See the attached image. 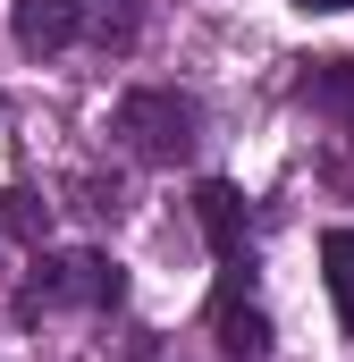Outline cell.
<instances>
[{"instance_id":"6da1fadb","label":"cell","mask_w":354,"mask_h":362,"mask_svg":"<svg viewBox=\"0 0 354 362\" xmlns=\"http://www.w3.org/2000/svg\"><path fill=\"white\" fill-rule=\"evenodd\" d=\"M118 144H127L135 160H152V169H177V160L202 144V110L177 85H135L118 101Z\"/></svg>"},{"instance_id":"7a4b0ae2","label":"cell","mask_w":354,"mask_h":362,"mask_svg":"<svg viewBox=\"0 0 354 362\" xmlns=\"http://www.w3.org/2000/svg\"><path fill=\"white\" fill-rule=\"evenodd\" d=\"M118 295H127V278H118L110 253H51V262L34 270V286H25V312H42V303H85V312H110Z\"/></svg>"},{"instance_id":"3957f363","label":"cell","mask_w":354,"mask_h":362,"mask_svg":"<svg viewBox=\"0 0 354 362\" xmlns=\"http://www.w3.org/2000/svg\"><path fill=\"white\" fill-rule=\"evenodd\" d=\"M8 34H17V51L51 59V51H68L85 34V17H76V0H17L8 8Z\"/></svg>"},{"instance_id":"277c9868","label":"cell","mask_w":354,"mask_h":362,"mask_svg":"<svg viewBox=\"0 0 354 362\" xmlns=\"http://www.w3.org/2000/svg\"><path fill=\"white\" fill-rule=\"evenodd\" d=\"M194 219H202V245H211L219 262L245 253V194H236L228 177H202V185H194Z\"/></svg>"},{"instance_id":"5b68a950","label":"cell","mask_w":354,"mask_h":362,"mask_svg":"<svg viewBox=\"0 0 354 362\" xmlns=\"http://www.w3.org/2000/svg\"><path fill=\"white\" fill-rule=\"evenodd\" d=\"M211 329H219V346H228V354H245V362H262L270 346H278V337H270V320L245 303V295H236V286H219V303H211Z\"/></svg>"},{"instance_id":"8992f818","label":"cell","mask_w":354,"mask_h":362,"mask_svg":"<svg viewBox=\"0 0 354 362\" xmlns=\"http://www.w3.org/2000/svg\"><path fill=\"white\" fill-rule=\"evenodd\" d=\"M321 270H329V303H338V329L354 337V228L321 236Z\"/></svg>"},{"instance_id":"52a82bcc","label":"cell","mask_w":354,"mask_h":362,"mask_svg":"<svg viewBox=\"0 0 354 362\" xmlns=\"http://www.w3.org/2000/svg\"><path fill=\"white\" fill-rule=\"evenodd\" d=\"M295 8H321V17H338V8H354V0H295Z\"/></svg>"},{"instance_id":"ba28073f","label":"cell","mask_w":354,"mask_h":362,"mask_svg":"<svg viewBox=\"0 0 354 362\" xmlns=\"http://www.w3.org/2000/svg\"><path fill=\"white\" fill-rule=\"evenodd\" d=\"M0 236H8V228H0Z\"/></svg>"}]
</instances>
